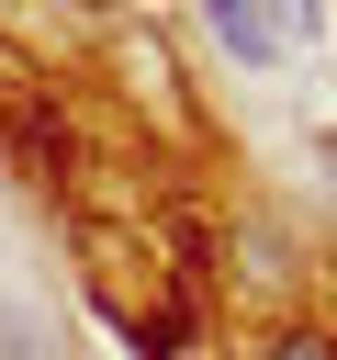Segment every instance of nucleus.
Segmentation results:
<instances>
[{
  "mask_svg": "<svg viewBox=\"0 0 337 360\" xmlns=\"http://www.w3.org/2000/svg\"><path fill=\"white\" fill-rule=\"evenodd\" d=\"M213 34L270 68V56H292V45L315 34V0H213Z\"/></svg>",
  "mask_w": 337,
  "mask_h": 360,
  "instance_id": "f257e3e1",
  "label": "nucleus"
},
{
  "mask_svg": "<svg viewBox=\"0 0 337 360\" xmlns=\"http://www.w3.org/2000/svg\"><path fill=\"white\" fill-rule=\"evenodd\" d=\"M270 360H326V338H281V349H270Z\"/></svg>",
  "mask_w": 337,
  "mask_h": 360,
  "instance_id": "f03ea898",
  "label": "nucleus"
}]
</instances>
